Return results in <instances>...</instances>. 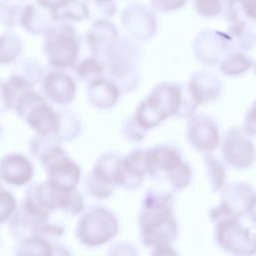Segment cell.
I'll use <instances>...</instances> for the list:
<instances>
[{
    "label": "cell",
    "mask_w": 256,
    "mask_h": 256,
    "mask_svg": "<svg viewBox=\"0 0 256 256\" xmlns=\"http://www.w3.org/2000/svg\"><path fill=\"white\" fill-rule=\"evenodd\" d=\"M138 224L144 245L154 247L164 245L173 232L166 198L155 193H147L143 199Z\"/></svg>",
    "instance_id": "1"
},
{
    "label": "cell",
    "mask_w": 256,
    "mask_h": 256,
    "mask_svg": "<svg viewBox=\"0 0 256 256\" xmlns=\"http://www.w3.org/2000/svg\"><path fill=\"white\" fill-rule=\"evenodd\" d=\"M119 231L115 213L103 206H94L80 215L75 227L78 241L90 248L102 246L113 240Z\"/></svg>",
    "instance_id": "2"
},
{
    "label": "cell",
    "mask_w": 256,
    "mask_h": 256,
    "mask_svg": "<svg viewBox=\"0 0 256 256\" xmlns=\"http://www.w3.org/2000/svg\"><path fill=\"white\" fill-rule=\"evenodd\" d=\"M40 161L47 174V183L55 189H76L81 179L79 166L70 160L60 147L52 146L40 152Z\"/></svg>",
    "instance_id": "3"
},
{
    "label": "cell",
    "mask_w": 256,
    "mask_h": 256,
    "mask_svg": "<svg viewBox=\"0 0 256 256\" xmlns=\"http://www.w3.org/2000/svg\"><path fill=\"white\" fill-rule=\"evenodd\" d=\"M120 157L116 154H104L95 162L91 174L86 178V192L98 200L110 198L115 188L117 167Z\"/></svg>",
    "instance_id": "4"
},
{
    "label": "cell",
    "mask_w": 256,
    "mask_h": 256,
    "mask_svg": "<svg viewBox=\"0 0 256 256\" xmlns=\"http://www.w3.org/2000/svg\"><path fill=\"white\" fill-rule=\"evenodd\" d=\"M20 208L33 217L49 219L56 210L54 189L47 182L30 185L25 191Z\"/></svg>",
    "instance_id": "5"
},
{
    "label": "cell",
    "mask_w": 256,
    "mask_h": 256,
    "mask_svg": "<svg viewBox=\"0 0 256 256\" xmlns=\"http://www.w3.org/2000/svg\"><path fill=\"white\" fill-rule=\"evenodd\" d=\"M146 173L145 154L139 150L133 151L119 160L116 175L117 187L136 189L141 185Z\"/></svg>",
    "instance_id": "6"
},
{
    "label": "cell",
    "mask_w": 256,
    "mask_h": 256,
    "mask_svg": "<svg viewBox=\"0 0 256 256\" xmlns=\"http://www.w3.org/2000/svg\"><path fill=\"white\" fill-rule=\"evenodd\" d=\"M33 175L34 169L31 162L22 154H9L0 161V180L10 186L27 185Z\"/></svg>",
    "instance_id": "7"
},
{
    "label": "cell",
    "mask_w": 256,
    "mask_h": 256,
    "mask_svg": "<svg viewBox=\"0 0 256 256\" xmlns=\"http://www.w3.org/2000/svg\"><path fill=\"white\" fill-rule=\"evenodd\" d=\"M53 189H54L56 210L63 211L71 216L81 215L84 212L85 210L84 197L77 189H73V190H59L55 188Z\"/></svg>",
    "instance_id": "8"
},
{
    "label": "cell",
    "mask_w": 256,
    "mask_h": 256,
    "mask_svg": "<svg viewBox=\"0 0 256 256\" xmlns=\"http://www.w3.org/2000/svg\"><path fill=\"white\" fill-rule=\"evenodd\" d=\"M54 242L47 239L29 236L18 241L14 256H53Z\"/></svg>",
    "instance_id": "9"
},
{
    "label": "cell",
    "mask_w": 256,
    "mask_h": 256,
    "mask_svg": "<svg viewBox=\"0 0 256 256\" xmlns=\"http://www.w3.org/2000/svg\"><path fill=\"white\" fill-rule=\"evenodd\" d=\"M18 210V203L15 196L0 184V225L9 223Z\"/></svg>",
    "instance_id": "10"
},
{
    "label": "cell",
    "mask_w": 256,
    "mask_h": 256,
    "mask_svg": "<svg viewBox=\"0 0 256 256\" xmlns=\"http://www.w3.org/2000/svg\"><path fill=\"white\" fill-rule=\"evenodd\" d=\"M105 256H138V253L130 242L118 241L109 247Z\"/></svg>",
    "instance_id": "11"
},
{
    "label": "cell",
    "mask_w": 256,
    "mask_h": 256,
    "mask_svg": "<svg viewBox=\"0 0 256 256\" xmlns=\"http://www.w3.org/2000/svg\"><path fill=\"white\" fill-rule=\"evenodd\" d=\"M244 6L247 13H249L251 17L256 18V0H245Z\"/></svg>",
    "instance_id": "12"
},
{
    "label": "cell",
    "mask_w": 256,
    "mask_h": 256,
    "mask_svg": "<svg viewBox=\"0 0 256 256\" xmlns=\"http://www.w3.org/2000/svg\"><path fill=\"white\" fill-rule=\"evenodd\" d=\"M53 256H71V253L65 246L54 243V254H53Z\"/></svg>",
    "instance_id": "13"
}]
</instances>
